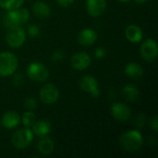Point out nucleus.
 Masks as SVG:
<instances>
[{"label": "nucleus", "mask_w": 158, "mask_h": 158, "mask_svg": "<svg viewBox=\"0 0 158 158\" xmlns=\"http://www.w3.org/2000/svg\"><path fill=\"white\" fill-rule=\"evenodd\" d=\"M120 146L127 152H136L143 144L142 133L137 130H131L123 133L119 139Z\"/></svg>", "instance_id": "obj_1"}, {"label": "nucleus", "mask_w": 158, "mask_h": 158, "mask_svg": "<svg viewBox=\"0 0 158 158\" xmlns=\"http://www.w3.org/2000/svg\"><path fill=\"white\" fill-rule=\"evenodd\" d=\"M30 19V11L21 6L13 10H7L4 17V24L8 29L14 26H20L28 22Z\"/></svg>", "instance_id": "obj_2"}, {"label": "nucleus", "mask_w": 158, "mask_h": 158, "mask_svg": "<svg viewBox=\"0 0 158 158\" xmlns=\"http://www.w3.org/2000/svg\"><path fill=\"white\" fill-rule=\"evenodd\" d=\"M19 60L17 56L10 52L0 53V76L8 77L14 74L18 69Z\"/></svg>", "instance_id": "obj_3"}, {"label": "nucleus", "mask_w": 158, "mask_h": 158, "mask_svg": "<svg viewBox=\"0 0 158 158\" xmlns=\"http://www.w3.org/2000/svg\"><path fill=\"white\" fill-rule=\"evenodd\" d=\"M33 140V132L30 128L20 129L11 136V144L19 150H22L31 145Z\"/></svg>", "instance_id": "obj_4"}, {"label": "nucleus", "mask_w": 158, "mask_h": 158, "mask_svg": "<svg viewBox=\"0 0 158 158\" xmlns=\"http://www.w3.org/2000/svg\"><path fill=\"white\" fill-rule=\"evenodd\" d=\"M27 77L36 82H44L49 77V71L47 68L39 62L31 63L26 69Z\"/></svg>", "instance_id": "obj_5"}, {"label": "nucleus", "mask_w": 158, "mask_h": 158, "mask_svg": "<svg viewBox=\"0 0 158 158\" xmlns=\"http://www.w3.org/2000/svg\"><path fill=\"white\" fill-rule=\"evenodd\" d=\"M26 40V33L20 26L10 27L6 35V44L12 48H19L23 45Z\"/></svg>", "instance_id": "obj_6"}, {"label": "nucleus", "mask_w": 158, "mask_h": 158, "mask_svg": "<svg viewBox=\"0 0 158 158\" xmlns=\"http://www.w3.org/2000/svg\"><path fill=\"white\" fill-rule=\"evenodd\" d=\"M59 90L53 83H47L44 85L40 90V100L45 105H53L59 99Z\"/></svg>", "instance_id": "obj_7"}, {"label": "nucleus", "mask_w": 158, "mask_h": 158, "mask_svg": "<svg viewBox=\"0 0 158 158\" xmlns=\"http://www.w3.org/2000/svg\"><path fill=\"white\" fill-rule=\"evenodd\" d=\"M80 88L92 95L93 97H98L100 95V89L98 81L92 75H84L79 81Z\"/></svg>", "instance_id": "obj_8"}, {"label": "nucleus", "mask_w": 158, "mask_h": 158, "mask_svg": "<svg viewBox=\"0 0 158 158\" xmlns=\"http://www.w3.org/2000/svg\"><path fill=\"white\" fill-rule=\"evenodd\" d=\"M140 54L142 58L146 62H153L156 59L158 47L156 42L154 39H146L141 45Z\"/></svg>", "instance_id": "obj_9"}, {"label": "nucleus", "mask_w": 158, "mask_h": 158, "mask_svg": "<svg viewBox=\"0 0 158 158\" xmlns=\"http://www.w3.org/2000/svg\"><path fill=\"white\" fill-rule=\"evenodd\" d=\"M110 114L116 120L126 122L130 119L131 116V110L127 105L118 102L112 105L110 108Z\"/></svg>", "instance_id": "obj_10"}, {"label": "nucleus", "mask_w": 158, "mask_h": 158, "mask_svg": "<svg viewBox=\"0 0 158 158\" xmlns=\"http://www.w3.org/2000/svg\"><path fill=\"white\" fill-rule=\"evenodd\" d=\"M70 64L74 69L81 71L91 66L92 59L86 52H78L71 56Z\"/></svg>", "instance_id": "obj_11"}, {"label": "nucleus", "mask_w": 158, "mask_h": 158, "mask_svg": "<svg viewBox=\"0 0 158 158\" xmlns=\"http://www.w3.org/2000/svg\"><path fill=\"white\" fill-rule=\"evenodd\" d=\"M86 7L88 13L92 17H99L105 12L106 2V0H87Z\"/></svg>", "instance_id": "obj_12"}, {"label": "nucleus", "mask_w": 158, "mask_h": 158, "mask_svg": "<svg viewBox=\"0 0 158 158\" xmlns=\"http://www.w3.org/2000/svg\"><path fill=\"white\" fill-rule=\"evenodd\" d=\"M97 33L92 29H83L78 34V42L83 46H91L97 40Z\"/></svg>", "instance_id": "obj_13"}, {"label": "nucleus", "mask_w": 158, "mask_h": 158, "mask_svg": "<svg viewBox=\"0 0 158 158\" xmlns=\"http://www.w3.org/2000/svg\"><path fill=\"white\" fill-rule=\"evenodd\" d=\"M2 125L6 130H12L20 123V117L16 111H7L2 117Z\"/></svg>", "instance_id": "obj_14"}, {"label": "nucleus", "mask_w": 158, "mask_h": 158, "mask_svg": "<svg viewBox=\"0 0 158 158\" xmlns=\"http://www.w3.org/2000/svg\"><path fill=\"white\" fill-rule=\"evenodd\" d=\"M51 123L47 119H40L32 125V132L38 137H45L51 132Z\"/></svg>", "instance_id": "obj_15"}, {"label": "nucleus", "mask_w": 158, "mask_h": 158, "mask_svg": "<svg viewBox=\"0 0 158 158\" xmlns=\"http://www.w3.org/2000/svg\"><path fill=\"white\" fill-rule=\"evenodd\" d=\"M125 36L131 43H140L143 40V32L138 25L131 24L125 30Z\"/></svg>", "instance_id": "obj_16"}, {"label": "nucleus", "mask_w": 158, "mask_h": 158, "mask_svg": "<svg viewBox=\"0 0 158 158\" xmlns=\"http://www.w3.org/2000/svg\"><path fill=\"white\" fill-rule=\"evenodd\" d=\"M121 95L128 102H135L139 99L141 93H140V90L136 86L132 84H128L122 88Z\"/></svg>", "instance_id": "obj_17"}, {"label": "nucleus", "mask_w": 158, "mask_h": 158, "mask_svg": "<svg viewBox=\"0 0 158 158\" xmlns=\"http://www.w3.org/2000/svg\"><path fill=\"white\" fill-rule=\"evenodd\" d=\"M32 12L37 18L44 19L50 16L51 9H50V6L46 3L43 1H37L32 6Z\"/></svg>", "instance_id": "obj_18"}, {"label": "nucleus", "mask_w": 158, "mask_h": 158, "mask_svg": "<svg viewBox=\"0 0 158 158\" xmlns=\"http://www.w3.org/2000/svg\"><path fill=\"white\" fill-rule=\"evenodd\" d=\"M55 148V143L52 139L48 137H42V139L37 143L38 152L43 156H49L53 153Z\"/></svg>", "instance_id": "obj_19"}, {"label": "nucleus", "mask_w": 158, "mask_h": 158, "mask_svg": "<svg viewBox=\"0 0 158 158\" xmlns=\"http://www.w3.org/2000/svg\"><path fill=\"white\" fill-rule=\"evenodd\" d=\"M143 73L144 71H143V67L137 63L131 62V63L127 64L125 67V74L131 79L138 80L143 75Z\"/></svg>", "instance_id": "obj_20"}, {"label": "nucleus", "mask_w": 158, "mask_h": 158, "mask_svg": "<svg viewBox=\"0 0 158 158\" xmlns=\"http://www.w3.org/2000/svg\"><path fill=\"white\" fill-rule=\"evenodd\" d=\"M24 0H0V6L6 10H13L22 6Z\"/></svg>", "instance_id": "obj_21"}, {"label": "nucleus", "mask_w": 158, "mask_h": 158, "mask_svg": "<svg viewBox=\"0 0 158 158\" xmlns=\"http://www.w3.org/2000/svg\"><path fill=\"white\" fill-rule=\"evenodd\" d=\"M20 121L26 128H31L36 121V116L32 111L29 110L22 115V117L20 118Z\"/></svg>", "instance_id": "obj_22"}, {"label": "nucleus", "mask_w": 158, "mask_h": 158, "mask_svg": "<svg viewBox=\"0 0 158 158\" xmlns=\"http://www.w3.org/2000/svg\"><path fill=\"white\" fill-rule=\"evenodd\" d=\"M24 106L28 109L32 111L33 109H35L37 107V101L34 97H28L26 98V100L24 101Z\"/></svg>", "instance_id": "obj_23"}, {"label": "nucleus", "mask_w": 158, "mask_h": 158, "mask_svg": "<svg viewBox=\"0 0 158 158\" xmlns=\"http://www.w3.org/2000/svg\"><path fill=\"white\" fill-rule=\"evenodd\" d=\"M65 57V52L61 49H56V51L53 52L52 56H51V59L55 62H58L63 60Z\"/></svg>", "instance_id": "obj_24"}, {"label": "nucleus", "mask_w": 158, "mask_h": 158, "mask_svg": "<svg viewBox=\"0 0 158 158\" xmlns=\"http://www.w3.org/2000/svg\"><path fill=\"white\" fill-rule=\"evenodd\" d=\"M145 121H146V117L143 113H139L134 118V123L138 128H143L145 124Z\"/></svg>", "instance_id": "obj_25"}, {"label": "nucleus", "mask_w": 158, "mask_h": 158, "mask_svg": "<svg viewBox=\"0 0 158 158\" xmlns=\"http://www.w3.org/2000/svg\"><path fill=\"white\" fill-rule=\"evenodd\" d=\"M27 31H28L29 35L31 36V37H36V36H38V35L40 34V31H40V28H39L36 24H31V25H29Z\"/></svg>", "instance_id": "obj_26"}, {"label": "nucleus", "mask_w": 158, "mask_h": 158, "mask_svg": "<svg viewBox=\"0 0 158 158\" xmlns=\"http://www.w3.org/2000/svg\"><path fill=\"white\" fill-rule=\"evenodd\" d=\"M23 81H24V78H23V75L21 73H18L14 76L13 78V84L14 86H21L23 84Z\"/></svg>", "instance_id": "obj_27"}, {"label": "nucleus", "mask_w": 158, "mask_h": 158, "mask_svg": "<svg viewBox=\"0 0 158 158\" xmlns=\"http://www.w3.org/2000/svg\"><path fill=\"white\" fill-rule=\"evenodd\" d=\"M106 56V48H104V47L101 46V47H98V48L95 49V51H94V56L96 58L101 59V58H104Z\"/></svg>", "instance_id": "obj_28"}, {"label": "nucleus", "mask_w": 158, "mask_h": 158, "mask_svg": "<svg viewBox=\"0 0 158 158\" xmlns=\"http://www.w3.org/2000/svg\"><path fill=\"white\" fill-rule=\"evenodd\" d=\"M150 127H151V129L154 131H156V132H157L158 131V118L157 116H155L152 119H151V122H150Z\"/></svg>", "instance_id": "obj_29"}, {"label": "nucleus", "mask_w": 158, "mask_h": 158, "mask_svg": "<svg viewBox=\"0 0 158 158\" xmlns=\"http://www.w3.org/2000/svg\"><path fill=\"white\" fill-rule=\"evenodd\" d=\"M75 0H56L57 4L63 7H68L69 6H71L74 3Z\"/></svg>", "instance_id": "obj_30"}, {"label": "nucleus", "mask_w": 158, "mask_h": 158, "mask_svg": "<svg viewBox=\"0 0 158 158\" xmlns=\"http://www.w3.org/2000/svg\"><path fill=\"white\" fill-rule=\"evenodd\" d=\"M134 1H135V3L138 4V5H143V4L146 3L148 0H134Z\"/></svg>", "instance_id": "obj_31"}, {"label": "nucleus", "mask_w": 158, "mask_h": 158, "mask_svg": "<svg viewBox=\"0 0 158 158\" xmlns=\"http://www.w3.org/2000/svg\"><path fill=\"white\" fill-rule=\"evenodd\" d=\"M118 1H120V2H124V3H126V2H129L130 0H118Z\"/></svg>", "instance_id": "obj_32"}]
</instances>
